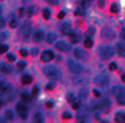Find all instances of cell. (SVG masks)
Masks as SVG:
<instances>
[{
	"instance_id": "obj_40",
	"label": "cell",
	"mask_w": 125,
	"mask_h": 123,
	"mask_svg": "<svg viewBox=\"0 0 125 123\" xmlns=\"http://www.w3.org/2000/svg\"><path fill=\"white\" fill-rule=\"evenodd\" d=\"M81 96H82V98H86V96H87L86 90H85V88H83V90H81Z\"/></svg>"
},
{
	"instance_id": "obj_33",
	"label": "cell",
	"mask_w": 125,
	"mask_h": 123,
	"mask_svg": "<svg viewBox=\"0 0 125 123\" xmlns=\"http://www.w3.org/2000/svg\"><path fill=\"white\" fill-rule=\"evenodd\" d=\"M24 67H26V62L24 60H22V62L18 63V68H24Z\"/></svg>"
},
{
	"instance_id": "obj_47",
	"label": "cell",
	"mask_w": 125,
	"mask_h": 123,
	"mask_svg": "<svg viewBox=\"0 0 125 123\" xmlns=\"http://www.w3.org/2000/svg\"><path fill=\"white\" fill-rule=\"evenodd\" d=\"M19 13H20V15H19V16H24V13H26V11H24V9H23V8H20V9H19Z\"/></svg>"
},
{
	"instance_id": "obj_19",
	"label": "cell",
	"mask_w": 125,
	"mask_h": 123,
	"mask_svg": "<svg viewBox=\"0 0 125 123\" xmlns=\"http://www.w3.org/2000/svg\"><path fill=\"white\" fill-rule=\"evenodd\" d=\"M31 82H32V78H31L30 75H24V76L22 78V83H23V84H30Z\"/></svg>"
},
{
	"instance_id": "obj_39",
	"label": "cell",
	"mask_w": 125,
	"mask_h": 123,
	"mask_svg": "<svg viewBox=\"0 0 125 123\" xmlns=\"http://www.w3.org/2000/svg\"><path fill=\"white\" fill-rule=\"evenodd\" d=\"M38 91H39V88L35 86V87L32 88V95H34V96H35V95H38Z\"/></svg>"
},
{
	"instance_id": "obj_45",
	"label": "cell",
	"mask_w": 125,
	"mask_h": 123,
	"mask_svg": "<svg viewBox=\"0 0 125 123\" xmlns=\"http://www.w3.org/2000/svg\"><path fill=\"white\" fill-rule=\"evenodd\" d=\"M46 1L50 4H58V0H46Z\"/></svg>"
},
{
	"instance_id": "obj_37",
	"label": "cell",
	"mask_w": 125,
	"mask_h": 123,
	"mask_svg": "<svg viewBox=\"0 0 125 123\" xmlns=\"http://www.w3.org/2000/svg\"><path fill=\"white\" fill-rule=\"evenodd\" d=\"M27 13H28V16H32V13H34V7H28Z\"/></svg>"
},
{
	"instance_id": "obj_8",
	"label": "cell",
	"mask_w": 125,
	"mask_h": 123,
	"mask_svg": "<svg viewBox=\"0 0 125 123\" xmlns=\"http://www.w3.org/2000/svg\"><path fill=\"white\" fill-rule=\"evenodd\" d=\"M74 55L78 59H81V60H86L87 59V53L85 52L82 48H75V50H74Z\"/></svg>"
},
{
	"instance_id": "obj_9",
	"label": "cell",
	"mask_w": 125,
	"mask_h": 123,
	"mask_svg": "<svg viewBox=\"0 0 125 123\" xmlns=\"http://www.w3.org/2000/svg\"><path fill=\"white\" fill-rule=\"evenodd\" d=\"M102 36H105L106 39H113V37L116 36V34H114V31L110 29L109 27H105V28L102 29Z\"/></svg>"
},
{
	"instance_id": "obj_6",
	"label": "cell",
	"mask_w": 125,
	"mask_h": 123,
	"mask_svg": "<svg viewBox=\"0 0 125 123\" xmlns=\"http://www.w3.org/2000/svg\"><path fill=\"white\" fill-rule=\"evenodd\" d=\"M95 83H98L102 87H106V86H109V78L106 75H98L95 78Z\"/></svg>"
},
{
	"instance_id": "obj_25",
	"label": "cell",
	"mask_w": 125,
	"mask_h": 123,
	"mask_svg": "<svg viewBox=\"0 0 125 123\" xmlns=\"http://www.w3.org/2000/svg\"><path fill=\"white\" fill-rule=\"evenodd\" d=\"M43 18L46 19V20H49V19H50V9H49V8H44V9H43Z\"/></svg>"
},
{
	"instance_id": "obj_11",
	"label": "cell",
	"mask_w": 125,
	"mask_h": 123,
	"mask_svg": "<svg viewBox=\"0 0 125 123\" xmlns=\"http://www.w3.org/2000/svg\"><path fill=\"white\" fill-rule=\"evenodd\" d=\"M30 34H31V26H30V24H24V27L22 28L23 37H24V39H27V37L30 36Z\"/></svg>"
},
{
	"instance_id": "obj_12",
	"label": "cell",
	"mask_w": 125,
	"mask_h": 123,
	"mask_svg": "<svg viewBox=\"0 0 125 123\" xmlns=\"http://www.w3.org/2000/svg\"><path fill=\"white\" fill-rule=\"evenodd\" d=\"M61 31H62V34H65V35L71 34V26H70V23H63L62 26H61Z\"/></svg>"
},
{
	"instance_id": "obj_49",
	"label": "cell",
	"mask_w": 125,
	"mask_h": 123,
	"mask_svg": "<svg viewBox=\"0 0 125 123\" xmlns=\"http://www.w3.org/2000/svg\"><path fill=\"white\" fill-rule=\"evenodd\" d=\"M92 1V0H82V3H83V5H86V4H89V3Z\"/></svg>"
},
{
	"instance_id": "obj_30",
	"label": "cell",
	"mask_w": 125,
	"mask_h": 123,
	"mask_svg": "<svg viewBox=\"0 0 125 123\" xmlns=\"http://www.w3.org/2000/svg\"><path fill=\"white\" fill-rule=\"evenodd\" d=\"M7 50H8V45H7V44H1V45H0V52H1V53L7 52Z\"/></svg>"
},
{
	"instance_id": "obj_2",
	"label": "cell",
	"mask_w": 125,
	"mask_h": 123,
	"mask_svg": "<svg viewBox=\"0 0 125 123\" xmlns=\"http://www.w3.org/2000/svg\"><path fill=\"white\" fill-rule=\"evenodd\" d=\"M43 72L46 74V76H49V78H51V79H55V78H59L61 76V72H59V70L57 68V67H54V66H46L43 68Z\"/></svg>"
},
{
	"instance_id": "obj_26",
	"label": "cell",
	"mask_w": 125,
	"mask_h": 123,
	"mask_svg": "<svg viewBox=\"0 0 125 123\" xmlns=\"http://www.w3.org/2000/svg\"><path fill=\"white\" fill-rule=\"evenodd\" d=\"M93 45V40L90 39V37H87L86 40H85V47H87V48H90Z\"/></svg>"
},
{
	"instance_id": "obj_51",
	"label": "cell",
	"mask_w": 125,
	"mask_h": 123,
	"mask_svg": "<svg viewBox=\"0 0 125 123\" xmlns=\"http://www.w3.org/2000/svg\"><path fill=\"white\" fill-rule=\"evenodd\" d=\"M0 24H1V27H3V26H4V20H3V18L0 19Z\"/></svg>"
},
{
	"instance_id": "obj_34",
	"label": "cell",
	"mask_w": 125,
	"mask_h": 123,
	"mask_svg": "<svg viewBox=\"0 0 125 123\" xmlns=\"http://www.w3.org/2000/svg\"><path fill=\"white\" fill-rule=\"evenodd\" d=\"M20 55H22V56H27L28 55V51L26 50V48H22V50H20Z\"/></svg>"
},
{
	"instance_id": "obj_3",
	"label": "cell",
	"mask_w": 125,
	"mask_h": 123,
	"mask_svg": "<svg viewBox=\"0 0 125 123\" xmlns=\"http://www.w3.org/2000/svg\"><path fill=\"white\" fill-rule=\"evenodd\" d=\"M67 66H69V68H70L71 72L78 74V72L82 71V66L77 60H74V59H69V60H67Z\"/></svg>"
},
{
	"instance_id": "obj_43",
	"label": "cell",
	"mask_w": 125,
	"mask_h": 123,
	"mask_svg": "<svg viewBox=\"0 0 125 123\" xmlns=\"http://www.w3.org/2000/svg\"><path fill=\"white\" fill-rule=\"evenodd\" d=\"M73 99H74V95H73V94H69V95H67V100L69 102H73Z\"/></svg>"
},
{
	"instance_id": "obj_17",
	"label": "cell",
	"mask_w": 125,
	"mask_h": 123,
	"mask_svg": "<svg viewBox=\"0 0 125 123\" xmlns=\"http://www.w3.org/2000/svg\"><path fill=\"white\" fill-rule=\"evenodd\" d=\"M11 90H12L11 86H10V84H6V83L1 82V92H3V94H7V92H11Z\"/></svg>"
},
{
	"instance_id": "obj_23",
	"label": "cell",
	"mask_w": 125,
	"mask_h": 123,
	"mask_svg": "<svg viewBox=\"0 0 125 123\" xmlns=\"http://www.w3.org/2000/svg\"><path fill=\"white\" fill-rule=\"evenodd\" d=\"M34 122H36V123H42V122H43V119H42V115L39 114V112L34 115Z\"/></svg>"
},
{
	"instance_id": "obj_5",
	"label": "cell",
	"mask_w": 125,
	"mask_h": 123,
	"mask_svg": "<svg viewBox=\"0 0 125 123\" xmlns=\"http://www.w3.org/2000/svg\"><path fill=\"white\" fill-rule=\"evenodd\" d=\"M16 111H18V114H19V116L22 118V119H26V118H27L28 110H27V107H26L23 103L16 104Z\"/></svg>"
},
{
	"instance_id": "obj_27",
	"label": "cell",
	"mask_w": 125,
	"mask_h": 123,
	"mask_svg": "<svg viewBox=\"0 0 125 123\" xmlns=\"http://www.w3.org/2000/svg\"><path fill=\"white\" fill-rule=\"evenodd\" d=\"M10 27H11V28H16V27H18L16 19H11V21H10Z\"/></svg>"
},
{
	"instance_id": "obj_50",
	"label": "cell",
	"mask_w": 125,
	"mask_h": 123,
	"mask_svg": "<svg viewBox=\"0 0 125 123\" xmlns=\"http://www.w3.org/2000/svg\"><path fill=\"white\" fill-rule=\"evenodd\" d=\"M121 37H122V39H124V40H125V29H124V31H122V32H121Z\"/></svg>"
},
{
	"instance_id": "obj_21",
	"label": "cell",
	"mask_w": 125,
	"mask_h": 123,
	"mask_svg": "<svg viewBox=\"0 0 125 123\" xmlns=\"http://www.w3.org/2000/svg\"><path fill=\"white\" fill-rule=\"evenodd\" d=\"M83 13H85V8H83V5H79V7L75 9V15H77V16H82Z\"/></svg>"
},
{
	"instance_id": "obj_35",
	"label": "cell",
	"mask_w": 125,
	"mask_h": 123,
	"mask_svg": "<svg viewBox=\"0 0 125 123\" xmlns=\"http://www.w3.org/2000/svg\"><path fill=\"white\" fill-rule=\"evenodd\" d=\"M62 116H63V119H70V118H71V114H70V112H63Z\"/></svg>"
},
{
	"instance_id": "obj_44",
	"label": "cell",
	"mask_w": 125,
	"mask_h": 123,
	"mask_svg": "<svg viewBox=\"0 0 125 123\" xmlns=\"http://www.w3.org/2000/svg\"><path fill=\"white\" fill-rule=\"evenodd\" d=\"M98 5H100V7H104V5H105V0H98Z\"/></svg>"
},
{
	"instance_id": "obj_38",
	"label": "cell",
	"mask_w": 125,
	"mask_h": 123,
	"mask_svg": "<svg viewBox=\"0 0 125 123\" xmlns=\"http://www.w3.org/2000/svg\"><path fill=\"white\" fill-rule=\"evenodd\" d=\"M54 87H55V84H54V83H49V84L46 86V90H52Z\"/></svg>"
},
{
	"instance_id": "obj_48",
	"label": "cell",
	"mask_w": 125,
	"mask_h": 123,
	"mask_svg": "<svg viewBox=\"0 0 125 123\" xmlns=\"http://www.w3.org/2000/svg\"><path fill=\"white\" fill-rule=\"evenodd\" d=\"M31 53H32V55H36V53H38V48H34V50L31 51Z\"/></svg>"
},
{
	"instance_id": "obj_16",
	"label": "cell",
	"mask_w": 125,
	"mask_h": 123,
	"mask_svg": "<svg viewBox=\"0 0 125 123\" xmlns=\"http://www.w3.org/2000/svg\"><path fill=\"white\" fill-rule=\"evenodd\" d=\"M46 39H47L49 43H54L55 39H57V34H55V32H49L47 36H46Z\"/></svg>"
},
{
	"instance_id": "obj_4",
	"label": "cell",
	"mask_w": 125,
	"mask_h": 123,
	"mask_svg": "<svg viewBox=\"0 0 125 123\" xmlns=\"http://www.w3.org/2000/svg\"><path fill=\"white\" fill-rule=\"evenodd\" d=\"M114 94H116V96H117L118 103L120 104H125V88L118 87L116 91H114Z\"/></svg>"
},
{
	"instance_id": "obj_10",
	"label": "cell",
	"mask_w": 125,
	"mask_h": 123,
	"mask_svg": "<svg viewBox=\"0 0 125 123\" xmlns=\"http://www.w3.org/2000/svg\"><path fill=\"white\" fill-rule=\"evenodd\" d=\"M52 58H54V52L50 51V50L44 51V52L42 53V60H43V62H50Z\"/></svg>"
},
{
	"instance_id": "obj_24",
	"label": "cell",
	"mask_w": 125,
	"mask_h": 123,
	"mask_svg": "<svg viewBox=\"0 0 125 123\" xmlns=\"http://www.w3.org/2000/svg\"><path fill=\"white\" fill-rule=\"evenodd\" d=\"M6 118L8 120H12V119H14V112H12L11 110H7V111H6Z\"/></svg>"
},
{
	"instance_id": "obj_18",
	"label": "cell",
	"mask_w": 125,
	"mask_h": 123,
	"mask_svg": "<svg viewBox=\"0 0 125 123\" xmlns=\"http://www.w3.org/2000/svg\"><path fill=\"white\" fill-rule=\"evenodd\" d=\"M116 122H120V123H125V114H122V112H118V114H116Z\"/></svg>"
},
{
	"instance_id": "obj_7",
	"label": "cell",
	"mask_w": 125,
	"mask_h": 123,
	"mask_svg": "<svg viewBox=\"0 0 125 123\" xmlns=\"http://www.w3.org/2000/svg\"><path fill=\"white\" fill-rule=\"evenodd\" d=\"M55 47L58 48L59 51H62V52H67V51H70V44H67L66 42H57V44H55Z\"/></svg>"
},
{
	"instance_id": "obj_22",
	"label": "cell",
	"mask_w": 125,
	"mask_h": 123,
	"mask_svg": "<svg viewBox=\"0 0 125 123\" xmlns=\"http://www.w3.org/2000/svg\"><path fill=\"white\" fill-rule=\"evenodd\" d=\"M70 40H71V43H78L79 42V36L77 34H70Z\"/></svg>"
},
{
	"instance_id": "obj_15",
	"label": "cell",
	"mask_w": 125,
	"mask_h": 123,
	"mask_svg": "<svg viewBox=\"0 0 125 123\" xmlns=\"http://www.w3.org/2000/svg\"><path fill=\"white\" fill-rule=\"evenodd\" d=\"M117 52L121 56H125V44L124 43H118L117 44Z\"/></svg>"
},
{
	"instance_id": "obj_42",
	"label": "cell",
	"mask_w": 125,
	"mask_h": 123,
	"mask_svg": "<svg viewBox=\"0 0 125 123\" xmlns=\"http://www.w3.org/2000/svg\"><path fill=\"white\" fill-rule=\"evenodd\" d=\"M65 18V12H63V11H61L59 13H58V19H63Z\"/></svg>"
},
{
	"instance_id": "obj_1",
	"label": "cell",
	"mask_w": 125,
	"mask_h": 123,
	"mask_svg": "<svg viewBox=\"0 0 125 123\" xmlns=\"http://www.w3.org/2000/svg\"><path fill=\"white\" fill-rule=\"evenodd\" d=\"M98 53H100V56L102 59H110V58H113V55H114V50L110 45H102V47H100V50H98Z\"/></svg>"
},
{
	"instance_id": "obj_41",
	"label": "cell",
	"mask_w": 125,
	"mask_h": 123,
	"mask_svg": "<svg viewBox=\"0 0 125 123\" xmlns=\"http://www.w3.org/2000/svg\"><path fill=\"white\" fill-rule=\"evenodd\" d=\"M73 108H74V110L79 108V102H74V103H73Z\"/></svg>"
},
{
	"instance_id": "obj_36",
	"label": "cell",
	"mask_w": 125,
	"mask_h": 123,
	"mask_svg": "<svg viewBox=\"0 0 125 123\" xmlns=\"http://www.w3.org/2000/svg\"><path fill=\"white\" fill-rule=\"evenodd\" d=\"M93 94H94V96H97V98H100V96H101V92L97 90V88H94V90H93Z\"/></svg>"
},
{
	"instance_id": "obj_32",
	"label": "cell",
	"mask_w": 125,
	"mask_h": 123,
	"mask_svg": "<svg viewBox=\"0 0 125 123\" xmlns=\"http://www.w3.org/2000/svg\"><path fill=\"white\" fill-rule=\"evenodd\" d=\"M7 59H8L10 62H14L16 58H15V55H14V53H8V55H7Z\"/></svg>"
},
{
	"instance_id": "obj_14",
	"label": "cell",
	"mask_w": 125,
	"mask_h": 123,
	"mask_svg": "<svg viewBox=\"0 0 125 123\" xmlns=\"http://www.w3.org/2000/svg\"><path fill=\"white\" fill-rule=\"evenodd\" d=\"M109 108H110V103H109V100H102L101 102V107H100V110H102L104 112H108L109 111Z\"/></svg>"
},
{
	"instance_id": "obj_29",
	"label": "cell",
	"mask_w": 125,
	"mask_h": 123,
	"mask_svg": "<svg viewBox=\"0 0 125 123\" xmlns=\"http://www.w3.org/2000/svg\"><path fill=\"white\" fill-rule=\"evenodd\" d=\"M22 99H23L24 102H30V95H28L27 92H23V94H22Z\"/></svg>"
},
{
	"instance_id": "obj_31",
	"label": "cell",
	"mask_w": 125,
	"mask_h": 123,
	"mask_svg": "<svg viewBox=\"0 0 125 123\" xmlns=\"http://www.w3.org/2000/svg\"><path fill=\"white\" fill-rule=\"evenodd\" d=\"M116 68H117V63H114V62H113V63L109 64V70H110V71H114Z\"/></svg>"
},
{
	"instance_id": "obj_20",
	"label": "cell",
	"mask_w": 125,
	"mask_h": 123,
	"mask_svg": "<svg viewBox=\"0 0 125 123\" xmlns=\"http://www.w3.org/2000/svg\"><path fill=\"white\" fill-rule=\"evenodd\" d=\"M1 71H3L4 74H10V72H11V68H10V66H8V64L1 63Z\"/></svg>"
},
{
	"instance_id": "obj_28",
	"label": "cell",
	"mask_w": 125,
	"mask_h": 123,
	"mask_svg": "<svg viewBox=\"0 0 125 123\" xmlns=\"http://www.w3.org/2000/svg\"><path fill=\"white\" fill-rule=\"evenodd\" d=\"M110 12H113V13L118 12V5H117V4H112L110 5Z\"/></svg>"
},
{
	"instance_id": "obj_46",
	"label": "cell",
	"mask_w": 125,
	"mask_h": 123,
	"mask_svg": "<svg viewBox=\"0 0 125 123\" xmlns=\"http://www.w3.org/2000/svg\"><path fill=\"white\" fill-rule=\"evenodd\" d=\"M52 106H54V103H52V102H47V103H46V107H49V108H51Z\"/></svg>"
},
{
	"instance_id": "obj_52",
	"label": "cell",
	"mask_w": 125,
	"mask_h": 123,
	"mask_svg": "<svg viewBox=\"0 0 125 123\" xmlns=\"http://www.w3.org/2000/svg\"><path fill=\"white\" fill-rule=\"evenodd\" d=\"M122 82H125V75H122Z\"/></svg>"
},
{
	"instance_id": "obj_13",
	"label": "cell",
	"mask_w": 125,
	"mask_h": 123,
	"mask_svg": "<svg viewBox=\"0 0 125 123\" xmlns=\"http://www.w3.org/2000/svg\"><path fill=\"white\" fill-rule=\"evenodd\" d=\"M44 36H46V35H44L43 31H36L35 34H34V40H35V42H42V40L44 39Z\"/></svg>"
}]
</instances>
